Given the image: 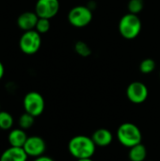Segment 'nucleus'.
I'll return each mask as SVG.
<instances>
[{
	"label": "nucleus",
	"mask_w": 160,
	"mask_h": 161,
	"mask_svg": "<svg viewBox=\"0 0 160 161\" xmlns=\"http://www.w3.org/2000/svg\"><path fill=\"white\" fill-rule=\"evenodd\" d=\"M68 150L76 159L91 158L95 153L96 145L91 138L84 135H77L70 140Z\"/></svg>",
	"instance_id": "obj_1"
},
{
	"label": "nucleus",
	"mask_w": 160,
	"mask_h": 161,
	"mask_svg": "<svg viewBox=\"0 0 160 161\" xmlns=\"http://www.w3.org/2000/svg\"><path fill=\"white\" fill-rule=\"evenodd\" d=\"M117 140L119 142L128 148L141 143L142 135L140 128L132 123L122 124L117 130Z\"/></svg>",
	"instance_id": "obj_2"
},
{
	"label": "nucleus",
	"mask_w": 160,
	"mask_h": 161,
	"mask_svg": "<svg viewBox=\"0 0 160 161\" xmlns=\"http://www.w3.org/2000/svg\"><path fill=\"white\" fill-rule=\"evenodd\" d=\"M141 30V21L137 14L127 13L119 22V32L126 40H133Z\"/></svg>",
	"instance_id": "obj_3"
},
{
	"label": "nucleus",
	"mask_w": 160,
	"mask_h": 161,
	"mask_svg": "<svg viewBox=\"0 0 160 161\" xmlns=\"http://www.w3.org/2000/svg\"><path fill=\"white\" fill-rule=\"evenodd\" d=\"M41 45V34L35 29L25 31L19 41V47L21 51L25 55L36 54L40 50Z\"/></svg>",
	"instance_id": "obj_4"
},
{
	"label": "nucleus",
	"mask_w": 160,
	"mask_h": 161,
	"mask_svg": "<svg viewBox=\"0 0 160 161\" xmlns=\"http://www.w3.org/2000/svg\"><path fill=\"white\" fill-rule=\"evenodd\" d=\"M23 106L25 112L29 113L35 118L41 115L44 111L45 102L42 95L37 92H27L23 100Z\"/></svg>",
	"instance_id": "obj_5"
},
{
	"label": "nucleus",
	"mask_w": 160,
	"mask_h": 161,
	"mask_svg": "<svg viewBox=\"0 0 160 161\" xmlns=\"http://www.w3.org/2000/svg\"><path fill=\"white\" fill-rule=\"evenodd\" d=\"M69 23L74 27H84L92 20V11L87 6L74 7L68 13Z\"/></svg>",
	"instance_id": "obj_6"
},
{
	"label": "nucleus",
	"mask_w": 160,
	"mask_h": 161,
	"mask_svg": "<svg viewBox=\"0 0 160 161\" xmlns=\"http://www.w3.org/2000/svg\"><path fill=\"white\" fill-rule=\"evenodd\" d=\"M149 92L147 86L141 81L130 83L126 89V96L133 104H142L146 101Z\"/></svg>",
	"instance_id": "obj_7"
},
{
	"label": "nucleus",
	"mask_w": 160,
	"mask_h": 161,
	"mask_svg": "<svg viewBox=\"0 0 160 161\" xmlns=\"http://www.w3.org/2000/svg\"><path fill=\"white\" fill-rule=\"evenodd\" d=\"M59 10L58 0H38L35 5V12L39 18L51 19Z\"/></svg>",
	"instance_id": "obj_8"
},
{
	"label": "nucleus",
	"mask_w": 160,
	"mask_h": 161,
	"mask_svg": "<svg viewBox=\"0 0 160 161\" xmlns=\"http://www.w3.org/2000/svg\"><path fill=\"white\" fill-rule=\"evenodd\" d=\"M23 148L28 157L36 158L43 156L46 150V143L42 138L39 136H31L27 138Z\"/></svg>",
	"instance_id": "obj_9"
},
{
	"label": "nucleus",
	"mask_w": 160,
	"mask_h": 161,
	"mask_svg": "<svg viewBox=\"0 0 160 161\" xmlns=\"http://www.w3.org/2000/svg\"><path fill=\"white\" fill-rule=\"evenodd\" d=\"M39 16L34 11H25L20 14L17 18V25L24 31L33 30L38 23Z\"/></svg>",
	"instance_id": "obj_10"
},
{
	"label": "nucleus",
	"mask_w": 160,
	"mask_h": 161,
	"mask_svg": "<svg viewBox=\"0 0 160 161\" xmlns=\"http://www.w3.org/2000/svg\"><path fill=\"white\" fill-rule=\"evenodd\" d=\"M28 156L21 147H8L0 156V161H26Z\"/></svg>",
	"instance_id": "obj_11"
},
{
	"label": "nucleus",
	"mask_w": 160,
	"mask_h": 161,
	"mask_svg": "<svg viewBox=\"0 0 160 161\" xmlns=\"http://www.w3.org/2000/svg\"><path fill=\"white\" fill-rule=\"evenodd\" d=\"M91 139L96 146L106 147V146H108L112 142L113 135L107 128H99L93 132Z\"/></svg>",
	"instance_id": "obj_12"
},
{
	"label": "nucleus",
	"mask_w": 160,
	"mask_h": 161,
	"mask_svg": "<svg viewBox=\"0 0 160 161\" xmlns=\"http://www.w3.org/2000/svg\"><path fill=\"white\" fill-rule=\"evenodd\" d=\"M27 135L25 132L24 129L22 128H15L11 129L8 135V141L10 146L12 147H21L25 145L26 140H27Z\"/></svg>",
	"instance_id": "obj_13"
},
{
	"label": "nucleus",
	"mask_w": 160,
	"mask_h": 161,
	"mask_svg": "<svg viewBox=\"0 0 160 161\" xmlns=\"http://www.w3.org/2000/svg\"><path fill=\"white\" fill-rule=\"evenodd\" d=\"M146 157H147V150L142 143H139L129 148L128 158L130 161H145Z\"/></svg>",
	"instance_id": "obj_14"
},
{
	"label": "nucleus",
	"mask_w": 160,
	"mask_h": 161,
	"mask_svg": "<svg viewBox=\"0 0 160 161\" xmlns=\"http://www.w3.org/2000/svg\"><path fill=\"white\" fill-rule=\"evenodd\" d=\"M13 125V117L8 111H0V129L9 130Z\"/></svg>",
	"instance_id": "obj_15"
},
{
	"label": "nucleus",
	"mask_w": 160,
	"mask_h": 161,
	"mask_svg": "<svg viewBox=\"0 0 160 161\" xmlns=\"http://www.w3.org/2000/svg\"><path fill=\"white\" fill-rule=\"evenodd\" d=\"M35 122V117L30 115L29 113L25 112L24 114H22L18 120V125L20 126V128L25 130V129H29L30 127L33 126Z\"/></svg>",
	"instance_id": "obj_16"
},
{
	"label": "nucleus",
	"mask_w": 160,
	"mask_h": 161,
	"mask_svg": "<svg viewBox=\"0 0 160 161\" xmlns=\"http://www.w3.org/2000/svg\"><path fill=\"white\" fill-rule=\"evenodd\" d=\"M74 50H75V52L79 56H81L83 58H87V57H89V56L91 55V47L88 45V43H86L83 41H78V42H75V44H74Z\"/></svg>",
	"instance_id": "obj_17"
},
{
	"label": "nucleus",
	"mask_w": 160,
	"mask_h": 161,
	"mask_svg": "<svg viewBox=\"0 0 160 161\" xmlns=\"http://www.w3.org/2000/svg\"><path fill=\"white\" fill-rule=\"evenodd\" d=\"M144 8V1L143 0H129L127 4V8L129 13L132 14H139Z\"/></svg>",
	"instance_id": "obj_18"
},
{
	"label": "nucleus",
	"mask_w": 160,
	"mask_h": 161,
	"mask_svg": "<svg viewBox=\"0 0 160 161\" xmlns=\"http://www.w3.org/2000/svg\"><path fill=\"white\" fill-rule=\"evenodd\" d=\"M156 69V62L153 58H145L140 64V71L142 74H150Z\"/></svg>",
	"instance_id": "obj_19"
},
{
	"label": "nucleus",
	"mask_w": 160,
	"mask_h": 161,
	"mask_svg": "<svg viewBox=\"0 0 160 161\" xmlns=\"http://www.w3.org/2000/svg\"><path fill=\"white\" fill-rule=\"evenodd\" d=\"M50 20L49 19H45V18H39L38 23L36 25L35 30L38 31L40 34H44L46 32L49 31L50 29Z\"/></svg>",
	"instance_id": "obj_20"
},
{
	"label": "nucleus",
	"mask_w": 160,
	"mask_h": 161,
	"mask_svg": "<svg viewBox=\"0 0 160 161\" xmlns=\"http://www.w3.org/2000/svg\"><path fill=\"white\" fill-rule=\"evenodd\" d=\"M33 161H55L53 158H49V157H46V156H41V157H39V158H36Z\"/></svg>",
	"instance_id": "obj_21"
},
{
	"label": "nucleus",
	"mask_w": 160,
	"mask_h": 161,
	"mask_svg": "<svg viewBox=\"0 0 160 161\" xmlns=\"http://www.w3.org/2000/svg\"><path fill=\"white\" fill-rule=\"evenodd\" d=\"M4 73H5V68H4L3 63L0 61V80L2 79V77H3V75H4Z\"/></svg>",
	"instance_id": "obj_22"
},
{
	"label": "nucleus",
	"mask_w": 160,
	"mask_h": 161,
	"mask_svg": "<svg viewBox=\"0 0 160 161\" xmlns=\"http://www.w3.org/2000/svg\"><path fill=\"white\" fill-rule=\"evenodd\" d=\"M77 161H93L91 158H83V159H77Z\"/></svg>",
	"instance_id": "obj_23"
},
{
	"label": "nucleus",
	"mask_w": 160,
	"mask_h": 161,
	"mask_svg": "<svg viewBox=\"0 0 160 161\" xmlns=\"http://www.w3.org/2000/svg\"><path fill=\"white\" fill-rule=\"evenodd\" d=\"M0 111H1V106H0Z\"/></svg>",
	"instance_id": "obj_24"
},
{
	"label": "nucleus",
	"mask_w": 160,
	"mask_h": 161,
	"mask_svg": "<svg viewBox=\"0 0 160 161\" xmlns=\"http://www.w3.org/2000/svg\"><path fill=\"white\" fill-rule=\"evenodd\" d=\"M148 161H152V160H148Z\"/></svg>",
	"instance_id": "obj_25"
},
{
	"label": "nucleus",
	"mask_w": 160,
	"mask_h": 161,
	"mask_svg": "<svg viewBox=\"0 0 160 161\" xmlns=\"http://www.w3.org/2000/svg\"><path fill=\"white\" fill-rule=\"evenodd\" d=\"M159 76H160V74H159Z\"/></svg>",
	"instance_id": "obj_26"
}]
</instances>
